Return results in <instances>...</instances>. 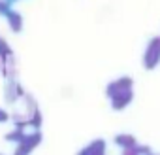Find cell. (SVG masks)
<instances>
[{
  "label": "cell",
  "instance_id": "cell-2",
  "mask_svg": "<svg viewBox=\"0 0 160 155\" xmlns=\"http://www.w3.org/2000/svg\"><path fill=\"white\" fill-rule=\"evenodd\" d=\"M10 12H12V4H8L6 0H0V15H4V17H6Z\"/></svg>",
  "mask_w": 160,
  "mask_h": 155
},
{
  "label": "cell",
  "instance_id": "cell-4",
  "mask_svg": "<svg viewBox=\"0 0 160 155\" xmlns=\"http://www.w3.org/2000/svg\"><path fill=\"white\" fill-rule=\"evenodd\" d=\"M6 2H8V4H13V2H15V0H6Z\"/></svg>",
  "mask_w": 160,
  "mask_h": 155
},
{
  "label": "cell",
  "instance_id": "cell-3",
  "mask_svg": "<svg viewBox=\"0 0 160 155\" xmlns=\"http://www.w3.org/2000/svg\"><path fill=\"white\" fill-rule=\"evenodd\" d=\"M0 55H2V57H8L10 55V47H8V44L2 38H0Z\"/></svg>",
  "mask_w": 160,
  "mask_h": 155
},
{
  "label": "cell",
  "instance_id": "cell-1",
  "mask_svg": "<svg viewBox=\"0 0 160 155\" xmlns=\"http://www.w3.org/2000/svg\"><path fill=\"white\" fill-rule=\"evenodd\" d=\"M6 19H8L10 27H12V29H13L15 32L23 29V17H21V15H19L17 12H13V10H12V12H10V13L6 15Z\"/></svg>",
  "mask_w": 160,
  "mask_h": 155
}]
</instances>
